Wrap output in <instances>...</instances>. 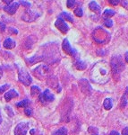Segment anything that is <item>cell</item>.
Masks as SVG:
<instances>
[{
  "instance_id": "obj_1",
  "label": "cell",
  "mask_w": 128,
  "mask_h": 135,
  "mask_svg": "<svg viewBox=\"0 0 128 135\" xmlns=\"http://www.w3.org/2000/svg\"><path fill=\"white\" fill-rule=\"evenodd\" d=\"M111 75V68L107 61L98 62L90 71V79L98 84H105L109 80Z\"/></svg>"
},
{
  "instance_id": "obj_2",
  "label": "cell",
  "mask_w": 128,
  "mask_h": 135,
  "mask_svg": "<svg viewBox=\"0 0 128 135\" xmlns=\"http://www.w3.org/2000/svg\"><path fill=\"white\" fill-rule=\"evenodd\" d=\"M110 68H111V73L113 74V77L115 78V79L120 77V74L125 68L120 56H118V57L115 56L112 58L111 62H110Z\"/></svg>"
},
{
  "instance_id": "obj_3",
  "label": "cell",
  "mask_w": 128,
  "mask_h": 135,
  "mask_svg": "<svg viewBox=\"0 0 128 135\" xmlns=\"http://www.w3.org/2000/svg\"><path fill=\"white\" fill-rule=\"evenodd\" d=\"M33 74L35 77H37L40 79H44L45 78H47V76L50 74V69L47 65H40L36 68L33 70Z\"/></svg>"
},
{
  "instance_id": "obj_4",
  "label": "cell",
  "mask_w": 128,
  "mask_h": 135,
  "mask_svg": "<svg viewBox=\"0 0 128 135\" xmlns=\"http://www.w3.org/2000/svg\"><path fill=\"white\" fill-rule=\"evenodd\" d=\"M18 78H19V81L21 83H23L25 86H30L32 82V79L30 76V74L25 70L24 69H22L20 71H19L18 74Z\"/></svg>"
},
{
  "instance_id": "obj_5",
  "label": "cell",
  "mask_w": 128,
  "mask_h": 135,
  "mask_svg": "<svg viewBox=\"0 0 128 135\" xmlns=\"http://www.w3.org/2000/svg\"><path fill=\"white\" fill-rule=\"evenodd\" d=\"M39 99H40V101L42 104H46L47 103H50V102L54 101V99H55V97H54L53 94L50 93V91H49V89H47V90H45L43 93H40Z\"/></svg>"
},
{
  "instance_id": "obj_6",
  "label": "cell",
  "mask_w": 128,
  "mask_h": 135,
  "mask_svg": "<svg viewBox=\"0 0 128 135\" xmlns=\"http://www.w3.org/2000/svg\"><path fill=\"white\" fill-rule=\"evenodd\" d=\"M30 127V123L23 122L20 123L14 129V135H26Z\"/></svg>"
},
{
  "instance_id": "obj_7",
  "label": "cell",
  "mask_w": 128,
  "mask_h": 135,
  "mask_svg": "<svg viewBox=\"0 0 128 135\" xmlns=\"http://www.w3.org/2000/svg\"><path fill=\"white\" fill-rule=\"evenodd\" d=\"M39 16H40V14H37V13L33 12L31 10H27L25 11L23 16H22V19L29 23V22H33L34 20H36Z\"/></svg>"
},
{
  "instance_id": "obj_8",
  "label": "cell",
  "mask_w": 128,
  "mask_h": 135,
  "mask_svg": "<svg viewBox=\"0 0 128 135\" xmlns=\"http://www.w3.org/2000/svg\"><path fill=\"white\" fill-rule=\"evenodd\" d=\"M62 47H63V50H64V51L66 52V54H68V55L72 56V57H73V56L76 54V51H75V50L73 49L72 46H71L67 39H65V40H64V42H63V44H62Z\"/></svg>"
},
{
  "instance_id": "obj_9",
  "label": "cell",
  "mask_w": 128,
  "mask_h": 135,
  "mask_svg": "<svg viewBox=\"0 0 128 135\" xmlns=\"http://www.w3.org/2000/svg\"><path fill=\"white\" fill-rule=\"evenodd\" d=\"M55 25L60 32H63V33H66L69 30V26L66 25V23L64 21V19L61 18V17H59V18L56 21Z\"/></svg>"
},
{
  "instance_id": "obj_10",
  "label": "cell",
  "mask_w": 128,
  "mask_h": 135,
  "mask_svg": "<svg viewBox=\"0 0 128 135\" xmlns=\"http://www.w3.org/2000/svg\"><path fill=\"white\" fill-rule=\"evenodd\" d=\"M18 7H19L18 2H13L10 5L6 6L5 7H4V10H5L6 13H8L9 15H14L17 11V9H18Z\"/></svg>"
},
{
  "instance_id": "obj_11",
  "label": "cell",
  "mask_w": 128,
  "mask_h": 135,
  "mask_svg": "<svg viewBox=\"0 0 128 135\" xmlns=\"http://www.w3.org/2000/svg\"><path fill=\"white\" fill-rule=\"evenodd\" d=\"M18 93L16 92L14 89H11L8 92H6L5 94V99L6 101H10L11 99L13 98H15V97H18Z\"/></svg>"
},
{
  "instance_id": "obj_12",
  "label": "cell",
  "mask_w": 128,
  "mask_h": 135,
  "mask_svg": "<svg viewBox=\"0 0 128 135\" xmlns=\"http://www.w3.org/2000/svg\"><path fill=\"white\" fill-rule=\"evenodd\" d=\"M15 45H16L15 42L11 38L6 39L5 42H4V47H5L6 49H8V50L14 49V48L15 47Z\"/></svg>"
},
{
  "instance_id": "obj_13",
  "label": "cell",
  "mask_w": 128,
  "mask_h": 135,
  "mask_svg": "<svg viewBox=\"0 0 128 135\" xmlns=\"http://www.w3.org/2000/svg\"><path fill=\"white\" fill-rule=\"evenodd\" d=\"M89 6H90V9L92 11H93V12H96V13H98V14L100 13V8H99V5L97 4V2L92 1L90 3V5H89Z\"/></svg>"
},
{
  "instance_id": "obj_14",
  "label": "cell",
  "mask_w": 128,
  "mask_h": 135,
  "mask_svg": "<svg viewBox=\"0 0 128 135\" xmlns=\"http://www.w3.org/2000/svg\"><path fill=\"white\" fill-rule=\"evenodd\" d=\"M44 59V57H39V56H34V57H31V58H30V59H27L26 60V61H27L29 64H34V63H36V62H40L41 61V60Z\"/></svg>"
},
{
  "instance_id": "obj_15",
  "label": "cell",
  "mask_w": 128,
  "mask_h": 135,
  "mask_svg": "<svg viewBox=\"0 0 128 135\" xmlns=\"http://www.w3.org/2000/svg\"><path fill=\"white\" fill-rule=\"evenodd\" d=\"M103 106L106 110H110L113 106L112 100L110 98H106L105 101H104V103H103Z\"/></svg>"
},
{
  "instance_id": "obj_16",
  "label": "cell",
  "mask_w": 128,
  "mask_h": 135,
  "mask_svg": "<svg viewBox=\"0 0 128 135\" xmlns=\"http://www.w3.org/2000/svg\"><path fill=\"white\" fill-rule=\"evenodd\" d=\"M75 67H76L77 69L79 70H84V69L87 68V64L85 62L82 61V60H78V61L75 63Z\"/></svg>"
},
{
  "instance_id": "obj_17",
  "label": "cell",
  "mask_w": 128,
  "mask_h": 135,
  "mask_svg": "<svg viewBox=\"0 0 128 135\" xmlns=\"http://www.w3.org/2000/svg\"><path fill=\"white\" fill-rule=\"evenodd\" d=\"M31 91L32 97H37V95H40V88L37 86H32L31 88Z\"/></svg>"
},
{
  "instance_id": "obj_18",
  "label": "cell",
  "mask_w": 128,
  "mask_h": 135,
  "mask_svg": "<svg viewBox=\"0 0 128 135\" xmlns=\"http://www.w3.org/2000/svg\"><path fill=\"white\" fill-rule=\"evenodd\" d=\"M115 14H116V13H115V11H114V10L107 9V10L104 11V13H103V17H104V18L108 19L109 17H111V16H114Z\"/></svg>"
},
{
  "instance_id": "obj_19",
  "label": "cell",
  "mask_w": 128,
  "mask_h": 135,
  "mask_svg": "<svg viewBox=\"0 0 128 135\" xmlns=\"http://www.w3.org/2000/svg\"><path fill=\"white\" fill-rule=\"evenodd\" d=\"M53 135H67V129L65 127H62L57 131H56L53 133Z\"/></svg>"
},
{
  "instance_id": "obj_20",
  "label": "cell",
  "mask_w": 128,
  "mask_h": 135,
  "mask_svg": "<svg viewBox=\"0 0 128 135\" xmlns=\"http://www.w3.org/2000/svg\"><path fill=\"white\" fill-rule=\"evenodd\" d=\"M30 104V101L28 99H24L23 100L22 102H20V103L16 104V106L17 107H28V105H29Z\"/></svg>"
},
{
  "instance_id": "obj_21",
  "label": "cell",
  "mask_w": 128,
  "mask_h": 135,
  "mask_svg": "<svg viewBox=\"0 0 128 135\" xmlns=\"http://www.w3.org/2000/svg\"><path fill=\"white\" fill-rule=\"evenodd\" d=\"M62 17H64V18L66 19V20L69 21V22H71V23H73V16H70V14H68V13L63 12L62 14H61V18H62Z\"/></svg>"
},
{
  "instance_id": "obj_22",
  "label": "cell",
  "mask_w": 128,
  "mask_h": 135,
  "mask_svg": "<svg viewBox=\"0 0 128 135\" xmlns=\"http://www.w3.org/2000/svg\"><path fill=\"white\" fill-rule=\"evenodd\" d=\"M74 14H75V16H76L82 17V15H83V12H82V8L78 7V8H76V9L74 10Z\"/></svg>"
},
{
  "instance_id": "obj_23",
  "label": "cell",
  "mask_w": 128,
  "mask_h": 135,
  "mask_svg": "<svg viewBox=\"0 0 128 135\" xmlns=\"http://www.w3.org/2000/svg\"><path fill=\"white\" fill-rule=\"evenodd\" d=\"M127 104V97H125V95L122 97V101H121V107H125Z\"/></svg>"
},
{
  "instance_id": "obj_24",
  "label": "cell",
  "mask_w": 128,
  "mask_h": 135,
  "mask_svg": "<svg viewBox=\"0 0 128 135\" xmlns=\"http://www.w3.org/2000/svg\"><path fill=\"white\" fill-rule=\"evenodd\" d=\"M105 26L106 27H108V28H110V27H112L113 26V22L112 20H110V19H106V21H105Z\"/></svg>"
},
{
  "instance_id": "obj_25",
  "label": "cell",
  "mask_w": 128,
  "mask_h": 135,
  "mask_svg": "<svg viewBox=\"0 0 128 135\" xmlns=\"http://www.w3.org/2000/svg\"><path fill=\"white\" fill-rule=\"evenodd\" d=\"M9 86H10V85H8V84H6V85H4V86H0V94H2V93L5 92L6 89L9 88Z\"/></svg>"
},
{
  "instance_id": "obj_26",
  "label": "cell",
  "mask_w": 128,
  "mask_h": 135,
  "mask_svg": "<svg viewBox=\"0 0 128 135\" xmlns=\"http://www.w3.org/2000/svg\"><path fill=\"white\" fill-rule=\"evenodd\" d=\"M24 113L25 114L27 115V116H31V115L32 114V111L30 107H26L25 110H24Z\"/></svg>"
},
{
  "instance_id": "obj_27",
  "label": "cell",
  "mask_w": 128,
  "mask_h": 135,
  "mask_svg": "<svg viewBox=\"0 0 128 135\" xmlns=\"http://www.w3.org/2000/svg\"><path fill=\"white\" fill-rule=\"evenodd\" d=\"M74 5H75V1H73V0H68V1H67V6H68L69 8L73 7Z\"/></svg>"
},
{
  "instance_id": "obj_28",
  "label": "cell",
  "mask_w": 128,
  "mask_h": 135,
  "mask_svg": "<svg viewBox=\"0 0 128 135\" xmlns=\"http://www.w3.org/2000/svg\"><path fill=\"white\" fill-rule=\"evenodd\" d=\"M6 26L5 23H3V22H0V32H5V30H6Z\"/></svg>"
},
{
  "instance_id": "obj_29",
  "label": "cell",
  "mask_w": 128,
  "mask_h": 135,
  "mask_svg": "<svg viewBox=\"0 0 128 135\" xmlns=\"http://www.w3.org/2000/svg\"><path fill=\"white\" fill-rule=\"evenodd\" d=\"M108 3H109L110 5H112V6H116V5H118L120 2L118 1V0H109V1H108Z\"/></svg>"
},
{
  "instance_id": "obj_30",
  "label": "cell",
  "mask_w": 128,
  "mask_h": 135,
  "mask_svg": "<svg viewBox=\"0 0 128 135\" xmlns=\"http://www.w3.org/2000/svg\"><path fill=\"white\" fill-rule=\"evenodd\" d=\"M20 4H22L23 6H24L25 7H30V6H31V4H30L29 2H26V1H21Z\"/></svg>"
},
{
  "instance_id": "obj_31",
  "label": "cell",
  "mask_w": 128,
  "mask_h": 135,
  "mask_svg": "<svg viewBox=\"0 0 128 135\" xmlns=\"http://www.w3.org/2000/svg\"><path fill=\"white\" fill-rule=\"evenodd\" d=\"M122 135H128V128H125L122 132Z\"/></svg>"
},
{
  "instance_id": "obj_32",
  "label": "cell",
  "mask_w": 128,
  "mask_h": 135,
  "mask_svg": "<svg viewBox=\"0 0 128 135\" xmlns=\"http://www.w3.org/2000/svg\"><path fill=\"white\" fill-rule=\"evenodd\" d=\"M122 5L125 6L126 9H128V2H125V1H124V2H122Z\"/></svg>"
},
{
  "instance_id": "obj_33",
  "label": "cell",
  "mask_w": 128,
  "mask_h": 135,
  "mask_svg": "<svg viewBox=\"0 0 128 135\" xmlns=\"http://www.w3.org/2000/svg\"><path fill=\"white\" fill-rule=\"evenodd\" d=\"M10 31L12 32H14V34H17V33H18V31H17L16 29H14V28H10Z\"/></svg>"
},
{
  "instance_id": "obj_34",
  "label": "cell",
  "mask_w": 128,
  "mask_h": 135,
  "mask_svg": "<svg viewBox=\"0 0 128 135\" xmlns=\"http://www.w3.org/2000/svg\"><path fill=\"white\" fill-rule=\"evenodd\" d=\"M110 135H119V133L118 132H116V131H113V132H110Z\"/></svg>"
},
{
  "instance_id": "obj_35",
  "label": "cell",
  "mask_w": 128,
  "mask_h": 135,
  "mask_svg": "<svg viewBox=\"0 0 128 135\" xmlns=\"http://www.w3.org/2000/svg\"><path fill=\"white\" fill-rule=\"evenodd\" d=\"M125 62H127V63H128V51L126 52V53H125Z\"/></svg>"
},
{
  "instance_id": "obj_36",
  "label": "cell",
  "mask_w": 128,
  "mask_h": 135,
  "mask_svg": "<svg viewBox=\"0 0 128 135\" xmlns=\"http://www.w3.org/2000/svg\"><path fill=\"white\" fill-rule=\"evenodd\" d=\"M125 97H128V86H127V88H126V89H125Z\"/></svg>"
},
{
  "instance_id": "obj_37",
  "label": "cell",
  "mask_w": 128,
  "mask_h": 135,
  "mask_svg": "<svg viewBox=\"0 0 128 135\" xmlns=\"http://www.w3.org/2000/svg\"><path fill=\"white\" fill-rule=\"evenodd\" d=\"M34 133V130H31V134H33Z\"/></svg>"
},
{
  "instance_id": "obj_38",
  "label": "cell",
  "mask_w": 128,
  "mask_h": 135,
  "mask_svg": "<svg viewBox=\"0 0 128 135\" xmlns=\"http://www.w3.org/2000/svg\"><path fill=\"white\" fill-rule=\"evenodd\" d=\"M1 121H2V117H1V114H0V123H1Z\"/></svg>"
},
{
  "instance_id": "obj_39",
  "label": "cell",
  "mask_w": 128,
  "mask_h": 135,
  "mask_svg": "<svg viewBox=\"0 0 128 135\" xmlns=\"http://www.w3.org/2000/svg\"><path fill=\"white\" fill-rule=\"evenodd\" d=\"M40 135H41V134H40Z\"/></svg>"
}]
</instances>
